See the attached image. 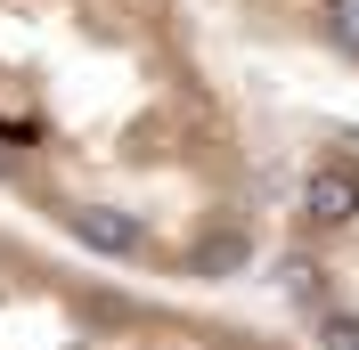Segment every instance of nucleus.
Segmentation results:
<instances>
[{
    "label": "nucleus",
    "mask_w": 359,
    "mask_h": 350,
    "mask_svg": "<svg viewBox=\"0 0 359 350\" xmlns=\"http://www.w3.org/2000/svg\"><path fill=\"white\" fill-rule=\"evenodd\" d=\"M0 212L163 285L262 261L269 163L196 0H0Z\"/></svg>",
    "instance_id": "1"
},
{
    "label": "nucleus",
    "mask_w": 359,
    "mask_h": 350,
    "mask_svg": "<svg viewBox=\"0 0 359 350\" xmlns=\"http://www.w3.org/2000/svg\"><path fill=\"white\" fill-rule=\"evenodd\" d=\"M0 350H311L253 318L204 309L131 269L82 261L0 212Z\"/></svg>",
    "instance_id": "2"
},
{
    "label": "nucleus",
    "mask_w": 359,
    "mask_h": 350,
    "mask_svg": "<svg viewBox=\"0 0 359 350\" xmlns=\"http://www.w3.org/2000/svg\"><path fill=\"white\" fill-rule=\"evenodd\" d=\"M262 261L311 350H359V147H311L269 188Z\"/></svg>",
    "instance_id": "3"
},
{
    "label": "nucleus",
    "mask_w": 359,
    "mask_h": 350,
    "mask_svg": "<svg viewBox=\"0 0 359 350\" xmlns=\"http://www.w3.org/2000/svg\"><path fill=\"white\" fill-rule=\"evenodd\" d=\"M229 8L253 33H269V41H286L359 82V0H229Z\"/></svg>",
    "instance_id": "4"
}]
</instances>
